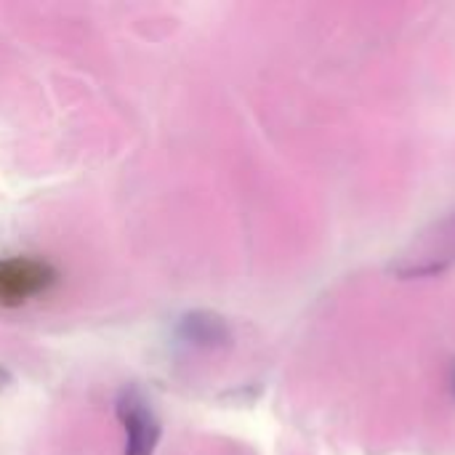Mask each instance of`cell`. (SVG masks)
Masks as SVG:
<instances>
[{
    "label": "cell",
    "mask_w": 455,
    "mask_h": 455,
    "mask_svg": "<svg viewBox=\"0 0 455 455\" xmlns=\"http://www.w3.org/2000/svg\"><path fill=\"white\" fill-rule=\"evenodd\" d=\"M453 392H455V379H453Z\"/></svg>",
    "instance_id": "4"
},
{
    "label": "cell",
    "mask_w": 455,
    "mask_h": 455,
    "mask_svg": "<svg viewBox=\"0 0 455 455\" xmlns=\"http://www.w3.org/2000/svg\"><path fill=\"white\" fill-rule=\"evenodd\" d=\"M120 419L125 424V455H152L160 440V427L136 395H125L120 400Z\"/></svg>",
    "instance_id": "2"
},
{
    "label": "cell",
    "mask_w": 455,
    "mask_h": 455,
    "mask_svg": "<svg viewBox=\"0 0 455 455\" xmlns=\"http://www.w3.org/2000/svg\"><path fill=\"white\" fill-rule=\"evenodd\" d=\"M181 333L187 341H195V344H219L227 339V328L219 317H211V315H192L184 320L181 325Z\"/></svg>",
    "instance_id": "3"
},
{
    "label": "cell",
    "mask_w": 455,
    "mask_h": 455,
    "mask_svg": "<svg viewBox=\"0 0 455 455\" xmlns=\"http://www.w3.org/2000/svg\"><path fill=\"white\" fill-rule=\"evenodd\" d=\"M56 283V272L37 259L13 256L0 261V307H21L45 293Z\"/></svg>",
    "instance_id": "1"
}]
</instances>
